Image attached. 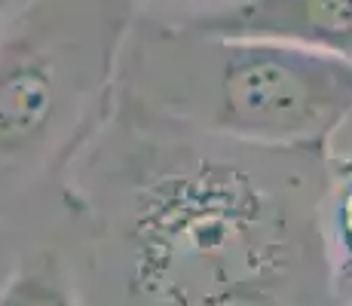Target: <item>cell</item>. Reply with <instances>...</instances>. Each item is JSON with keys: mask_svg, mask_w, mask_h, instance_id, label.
<instances>
[{"mask_svg": "<svg viewBox=\"0 0 352 306\" xmlns=\"http://www.w3.org/2000/svg\"><path fill=\"white\" fill-rule=\"evenodd\" d=\"M331 153L218 138L117 98L58 202L86 303L334 300L322 239Z\"/></svg>", "mask_w": 352, "mask_h": 306, "instance_id": "obj_1", "label": "cell"}, {"mask_svg": "<svg viewBox=\"0 0 352 306\" xmlns=\"http://www.w3.org/2000/svg\"><path fill=\"white\" fill-rule=\"evenodd\" d=\"M117 98L218 138L331 153L352 122V65L282 40L135 19Z\"/></svg>", "mask_w": 352, "mask_h": 306, "instance_id": "obj_2", "label": "cell"}, {"mask_svg": "<svg viewBox=\"0 0 352 306\" xmlns=\"http://www.w3.org/2000/svg\"><path fill=\"white\" fill-rule=\"evenodd\" d=\"M129 0H25L0 31V223L58 206L117 101Z\"/></svg>", "mask_w": 352, "mask_h": 306, "instance_id": "obj_3", "label": "cell"}, {"mask_svg": "<svg viewBox=\"0 0 352 306\" xmlns=\"http://www.w3.org/2000/svg\"><path fill=\"white\" fill-rule=\"evenodd\" d=\"M0 306H89L65 239L62 206L3 223Z\"/></svg>", "mask_w": 352, "mask_h": 306, "instance_id": "obj_4", "label": "cell"}, {"mask_svg": "<svg viewBox=\"0 0 352 306\" xmlns=\"http://www.w3.org/2000/svg\"><path fill=\"white\" fill-rule=\"evenodd\" d=\"M190 28L282 40L352 65V0H248Z\"/></svg>", "mask_w": 352, "mask_h": 306, "instance_id": "obj_5", "label": "cell"}, {"mask_svg": "<svg viewBox=\"0 0 352 306\" xmlns=\"http://www.w3.org/2000/svg\"><path fill=\"white\" fill-rule=\"evenodd\" d=\"M322 239L331 291L340 303L352 306V153H331L322 196Z\"/></svg>", "mask_w": 352, "mask_h": 306, "instance_id": "obj_6", "label": "cell"}, {"mask_svg": "<svg viewBox=\"0 0 352 306\" xmlns=\"http://www.w3.org/2000/svg\"><path fill=\"white\" fill-rule=\"evenodd\" d=\"M135 19L147 22H166V25H193L202 19L221 16L227 10L248 3V0H129Z\"/></svg>", "mask_w": 352, "mask_h": 306, "instance_id": "obj_7", "label": "cell"}, {"mask_svg": "<svg viewBox=\"0 0 352 306\" xmlns=\"http://www.w3.org/2000/svg\"><path fill=\"white\" fill-rule=\"evenodd\" d=\"M25 0H0V31H3V25L12 19V12L22 6Z\"/></svg>", "mask_w": 352, "mask_h": 306, "instance_id": "obj_8", "label": "cell"}, {"mask_svg": "<svg viewBox=\"0 0 352 306\" xmlns=\"http://www.w3.org/2000/svg\"><path fill=\"white\" fill-rule=\"evenodd\" d=\"M324 306H346V303H340V300H337V297H334V300H328Z\"/></svg>", "mask_w": 352, "mask_h": 306, "instance_id": "obj_9", "label": "cell"}, {"mask_svg": "<svg viewBox=\"0 0 352 306\" xmlns=\"http://www.w3.org/2000/svg\"><path fill=\"white\" fill-rule=\"evenodd\" d=\"M0 245H3V223H0Z\"/></svg>", "mask_w": 352, "mask_h": 306, "instance_id": "obj_10", "label": "cell"}]
</instances>
